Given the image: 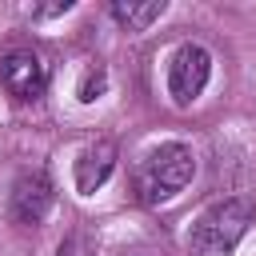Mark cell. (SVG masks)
Returning <instances> with one entry per match:
<instances>
[{
  "mask_svg": "<svg viewBox=\"0 0 256 256\" xmlns=\"http://www.w3.org/2000/svg\"><path fill=\"white\" fill-rule=\"evenodd\" d=\"M252 220H256V204L248 196H228L196 216L188 248L196 256H232L236 244L244 240V232L252 228Z\"/></svg>",
  "mask_w": 256,
  "mask_h": 256,
  "instance_id": "cell-1",
  "label": "cell"
},
{
  "mask_svg": "<svg viewBox=\"0 0 256 256\" xmlns=\"http://www.w3.org/2000/svg\"><path fill=\"white\" fill-rule=\"evenodd\" d=\"M196 172V156L188 144H160L156 152L144 156L140 172H136V192L144 204H160V200H172L176 192L188 188Z\"/></svg>",
  "mask_w": 256,
  "mask_h": 256,
  "instance_id": "cell-2",
  "label": "cell"
},
{
  "mask_svg": "<svg viewBox=\"0 0 256 256\" xmlns=\"http://www.w3.org/2000/svg\"><path fill=\"white\" fill-rule=\"evenodd\" d=\"M208 76H212V56L200 44H180L168 60V96L180 108H188L208 88Z\"/></svg>",
  "mask_w": 256,
  "mask_h": 256,
  "instance_id": "cell-3",
  "label": "cell"
},
{
  "mask_svg": "<svg viewBox=\"0 0 256 256\" xmlns=\"http://www.w3.org/2000/svg\"><path fill=\"white\" fill-rule=\"evenodd\" d=\"M0 84L16 100H40L48 88V68L32 48H12L0 56Z\"/></svg>",
  "mask_w": 256,
  "mask_h": 256,
  "instance_id": "cell-4",
  "label": "cell"
},
{
  "mask_svg": "<svg viewBox=\"0 0 256 256\" xmlns=\"http://www.w3.org/2000/svg\"><path fill=\"white\" fill-rule=\"evenodd\" d=\"M52 200H56L52 180H48L44 172H24V176L12 184V196H8V216H12L16 224L32 228V224H40V220L52 212Z\"/></svg>",
  "mask_w": 256,
  "mask_h": 256,
  "instance_id": "cell-5",
  "label": "cell"
},
{
  "mask_svg": "<svg viewBox=\"0 0 256 256\" xmlns=\"http://www.w3.org/2000/svg\"><path fill=\"white\" fill-rule=\"evenodd\" d=\"M112 168H116V144H112V140H96V144H88V148L76 156V168H72V176H76V192L92 196L96 188H104V180L112 176Z\"/></svg>",
  "mask_w": 256,
  "mask_h": 256,
  "instance_id": "cell-6",
  "label": "cell"
},
{
  "mask_svg": "<svg viewBox=\"0 0 256 256\" xmlns=\"http://www.w3.org/2000/svg\"><path fill=\"white\" fill-rule=\"evenodd\" d=\"M168 12V4L164 0H144V4H136V0H116L112 4V16L128 28V32H144L152 20H160Z\"/></svg>",
  "mask_w": 256,
  "mask_h": 256,
  "instance_id": "cell-7",
  "label": "cell"
},
{
  "mask_svg": "<svg viewBox=\"0 0 256 256\" xmlns=\"http://www.w3.org/2000/svg\"><path fill=\"white\" fill-rule=\"evenodd\" d=\"M104 88H108V72L96 64V68H88V72H84V80H80L76 96H80V104H92V100H100V96H104Z\"/></svg>",
  "mask_w": 256,
  "mask_h": 256,
  "instance_id": "cell-8",
  "label": "cell"
},
{
  "mask_svg": "<svg viewBox=\"0 0 256 256\" xmlns=\"http://www.w3.org/2000/svg\"><path fill=\"white\" fill-rule=\"evenodd\" d=\"M56 256H96L92 236H88V232H72V236H64V244L56 248Z\"/></svg>",
  "mask_w": 256,
  "mask_h": 256,
  "instance_id": "cell-9",
  "label": "cell"
}]
</instances>
